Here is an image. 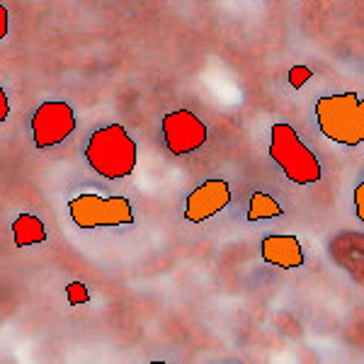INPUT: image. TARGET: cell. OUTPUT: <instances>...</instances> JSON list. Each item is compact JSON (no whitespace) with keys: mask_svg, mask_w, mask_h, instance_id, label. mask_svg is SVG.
<instances>
[{"mask_svg":"<svg viewBox=\"0 0 364 364\" xmlns=\"http://www.w3.org/2000/svg\"><path fill=\"white\" fill-rule=\"evenodd\" d=\"M85 158L97 175L107 180H119L136 168V144L122 124L97 129L85 146Z\"/></svg>","mask_w":364,"mask_h":364,"instance_id":"obj_1","label":"cell"},{"mask_svg":"<svg viewBox=\"0 0 364 364\" xmlns=\"http://www.w3.org/2000/svg\"><path fill=\"white\" fill-rule=\"evenodd\" d=\"M316 119L326 139L343 146H360L364 141V105L357 92L321 97L316 102Z\"/></svg>","mask_w":364,"mask_h":364,"instance_id":"obj_2","label":"cell"},{"mask_svg":"<svg viewBox=\"0 0 364 364\" xmlns=\"http://www.w3.org/2000/svg\"><path fill=\"white\" fill-rule=\"evenodd\" d=\"M269 156L277 166L284 170V175L296 185H314L321 180V163L314 156V151L304 146L299 134L284 122L272 124V144Z\"/></svg>","mask_w":364,"mask_h":364,"instance_id":"obj_3","label":"cell"},{"mask_svg":"<svg viewBox=\"0 0 364 364\" xmlns=\"http://www.w3.org/2000/svg\"><path fill=\"white\" fill-rule=\"evenodd\" d=\"M70 219L78 228H102V226H129L134 224V209L127 197H100L78 195L68 202Z\"/></svg>","mask_w":364,"mask_h":364,"instance_id":"obj_4","label":"cell"},{"mask_svg":"<svg viewBox=\"0 0 364 364\" xmlns=\"http://www.w3.org/2000/svg\"><path fill=\"white\" fill-rule=\"evenodd\" d=\"M75 132V112L68 102H42L32 117V136L37 149L63 144Z\"/></svg>","mask_w":364,"mask_h":364,"instance_id":"obj_5","label":"cell"},{"mask_svg":"<svg viewBox=\"0 0 364 364\" xmlns=\"http://www.w3.org/2000/svg\"><path fill=\"white\" fill-rule=\"evenodd\" d=\"M163 139L173 156H187L207 144V124L190 112V109H175L163 117Z\"/></svg>","mask_w":364,"mask_h":364,"instance_id":"obj_6","label":"cell"},{"mask_svg":"<svg viewBox=\"0 0 364 364\" xmlns=\"http://www.w3.org/2000/svg\"><path fill=\"white\" fill-rule=\"evenodd\" d=\"M228 202H231V187H228L226 180H204L202 185L187 195L185 219L192 221V224L207 221L209 216L226 209Z\"/></svg>","mask_w":364,"mask_h":364,"instance_id":"obj_7","label":"cell"},{"mask_svg":"<svg viewBox=\"0 0 364 364\" xmlns=\"http://www.w3.org/2000/svg\"><path fill=\"white\" fill-rule=\"evenodd\" d=\"M262 260L282 269H294L304 265V250L296 236H267L262 238Z\"/></svg>","mask_w":364,"mask_h":364,"instance_id":"obj_8","label":"cell"},{"mask_svg":"<svg viewBox=\"0 0 364 364\" xmlns=\"http://www.w3.org/2000/svg\"><path fill=\"white\" fill-rule=\"evenodd\" d=\"M13 236L17 248H27V245H37L46 240V228L34 214H20L13 221Z\"/></svg>","mask_w":364,"mask_h":364,"instance_id":"obj_9","label":"cell"},{"mask_svg":"<svg viewBox=\"0 0 364 364\" xmlns=\"http://www.w3.org/2000/svg\"><path fill=\"white\" fill-rule=\"evenodd\" d=\"M274 216H282L279 204L269 195H265V192H255L250 199V207H248V221L274 219Z\"/></svg>","mask_w":364,"mask_h":364,"instance_id":"obj_10","label":"cell"},{"mask_svg":"<svg viewBox=\"0 0 364 364\" xmlns=\"http://www.w3.org/2000/svg\"><path fill=\"white\" fill-rule=\"evenodd\" d=\"M66 294H68V304H70V306H78V304H87V301H90L87 287L80 284V282H70V284L66 287Z\"/></svg>","mask_w":364,"mask_h":364,"instance_id":"obj_11","label":"cell"},{"mask_svg":"<svg viewBox=\"0 0 364 364\" xmlns=\"http://www.w3.org/2000/svg\"><path fill=\"white\" fill-rule=\"evenodd\" d=\"M309 78H314V73H311V68L309 66H291V70H289V83H291V87H304L306 85V80Z\"/></svg>","mask_w":364,"mask_h":364,"instance_id":"obj_12","label":"cell"},{"mask_svg":"<svg viewBox=\"0 0 364 364\" xmlns=\"http://www.w3.org/2000/svg\"><path fill=\"white\" fill-rule=\"evenodd\" d=\"M8 29H10V15H8V8L0 3V42L8 37Z\"/></svg>","mask_w":364,"mask_h":364,"instance_id":"obj_13","label":"cell"},{"mask_svg":"<svg viewBox=\"0 0 364 364\" xmlns=\"http://www.w3.org/2000/svg\"><path fill=\"white\" fill-rule=\"evenodd\" d=\"M8 114H10V102H8V95H5L3 85H0V124L8 119Z\"/></svg>","mask_w":364,"mask_h":364,"instance_id":"obj_14","label":"cell"},{"mask_svg":"<svg viewBox=\"0 0 364 364\" xmlns=\"http://www.w3.org/2000/svg\"><path fill=\"white\" fill-rule=\"evenodd\" d=\"M355 207H357V216L364 219V185H357L355 190Z\"/></svg>","mask_w":364,"mask_h":364,"instance_id":"obj_15","label":"cell"}]
</instances>
